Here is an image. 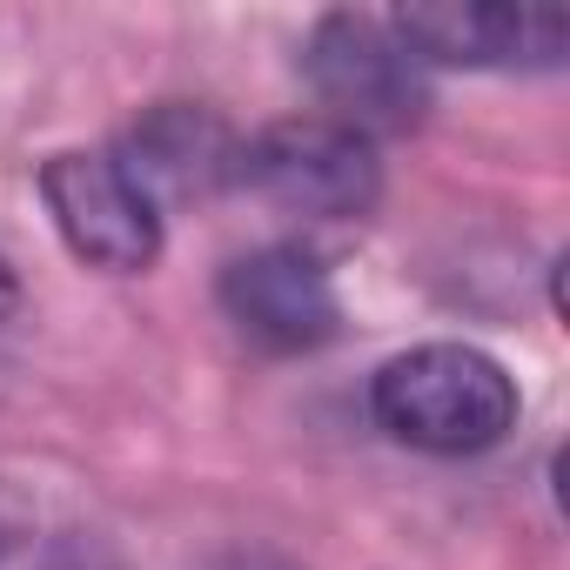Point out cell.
Masks as SVG:
<instances>
[{"mask_svg": "<svg viewBox=\"0 0 570 570\" xmlns=\"http://www.w3.org/2000/svg\"><path fill=\"white\" fill-rule=\"evenodd\" d=\"M517 376L476 343H416L370 376V416L423 456H483L517 430Z\"/></svg>", "mask_w": 570, "mask_h": 570, "instance_id": "6da1fadb", "label": "cell"}, {"mask_svg": "<svg viewBox=\"0 0 570 570\" xmlns=\"http://www.w3.org/2000/svg\"><path fill=\"white\" fill-rule=\"evenodd\" d=\"M235 188L296 222H363L383 202V155L343 121L289 115L242 141Z\"/></svg>", "mask_w": 570, "mask_h": 570, "instance_id": "7a4b0ae2", "label": "cell"}, {"mask_svg": "<svg viewBox=\"0 0 570 570\" xmlns=\"http://www.w3.org/2000/svg\"><path fill=\"white\" fill-rule=\"evenodd\" d=\"M303 81L323 101V121H343L363 141L423 128L436 101L430 68L410 55V41L383 14H356V8H336L309 28Z\"/></svg>", "mask_w": 570, "mask_h": 570, "instance_id": "3957f363", "label": "cell"}, {"mask_svg": "<svg viewBox=\"0 0 570 570\" xmlns=\"http://www.w3.org/2000/svg\"><path fill=\"white\" fill-rule=\"evenodd\" d=\"M41 202L68 242L75 262L108 268V275H141L161 262L168 222L155 202L128 181V168L108 148H61L41 161Z\"/></svg>", "mask_w": 570, "mask_h": 570, "instance_id": "277c9868", "label": "cell"}, {"mask_svg": "<svg viewBox=\"0 0 570 570\" xmlns=\"http://www.w3.org/2000/svg\"><path fill=\"white\" fill-rule=\"evenodd\" d=\"M215 296H222V316L242 330V343H255L268 356H309L343 336L336 275L323 268V255H309L296 242H268V248L235 255L215 282Z\"/></svg>", "mask_w": 570, "mask_h": 570, "instance_id": "5b68a950", "label": "cell"}, {"mask_svg": "<svg viewBox=\"0 0 570 570\" xmlns=\"http://www.w3.org/2000/svg\"><path fill=\"white\" fill-rule=\"evenodd\" d=\"M423 68L476 75H550L570 55V21L557 8H490V0H410L390 14Z\"/></svg>", "mask_w": 570, "mask_h": 570, "instance_id": "8992f818", "label": "cell"}, {"mask_svg": "<svg viewBox=\"0 0 570 570\" xmlns=\"http://www.w3.org/2000/svg\"><path fill=\"white\" fill-rule=\"evenodd\" d=\"M108 155L128 168V181L168 222L175 208H195V202H215L222 188H235L242 135L215 108H202V101H155L121 135V148H108Z\"/></svg>", "mask_w": 570, "mask_h": 570, "instance_id": "52a82bcc", "label": "cell"}, {"mask_svg": "<svg viewBox=\"0 0 570 570\" xmlns=\"http://www.w3.org/2000/svg\"><path fill=\"white\" fill-rule=\"evenodd\" d=\"M35 570H135V563H128L108 537H81V530H68V537L41 543Z\"/></svg>", "mask_w": 570, "mask_h": 570, "instance_id": "ba28073f", "label": "cell"}, {"mask_svg": "<svg viewBox=\"0 0 570 570\" xmlns=\"http://www.w3.org/2000/svg\"><path fill=\"white\" fill-rule=\"evenodd\" d=\"M28 543H35V497H28L8 470H0V563L21 557Z\"/></svg>", "mask_w": 570, "mask_h": 570, "instance_id": "9c48e42d", "label": "cell"}, {"mask_svg": "<svg viewBox=\"0 0 570 570\" xmlns=\"http://www.w3.org/2000/svg\"><path fill=\"white\" fill-rule=\"evenodd\" d=\"M21 309V282H14V268H8V255H0V323H8Z\"/></svg>", "mask_w": 570, "mask_h": 570, "instance_id": "30bf717a", "label": "cell"}, {"mask_svg": "<svg viewBox=\"0 0 570 570\" xmlns=\"http://www.w3.org/2000/svg\"><path fill=\"white\" fill-rule=\"evenodd\" d=\"M228 570H275V563H248V557H242V563H228Z\"/></svg>", "mask_w": 570, "mask_h": 570, "instance_id": "8fae6325", "label": "cell"}]
</instances>
